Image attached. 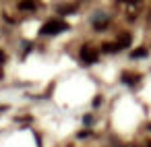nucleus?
<instances>
[{"mask_svg":"<svg viewBox=\"0 0 151 147\" xmlns=\"http://www.w3.org/2000/svg\"><path fill=\"white\" fill-rule=\"evenodd\" d=\"M35 0H21V2H19V9L21 11H35Z\"/></svg>","mask_w":151,"mask_h":147,"instance_id":"4","label":"nucleus"},{"mask_svg":"<svg viewBox=\"0 0 151 147\" xmlns=\"http://www.w3.org/2000/svg\"><path fill=\"white\" fill-rule=\"evenodd\" d=\"M75 11V6H62L60 9V13H73Z\"/></svg>","mask_w":151,"mask_h":147,"instance_id":"9","label":"nucleus"},{"mask_svg":"<svg viewBox=\"0 0 151 147\" xmlns=\"http://www.w3.org/2000/svg\"><path fill=\"white\" fill-rule=\"evenodd\" d=\"M122 81H124L126 85H134V83L139 81V75H132V73H124V75H122Z\"/></svg>","mask_w":151,"mask_h":147,"instance_id":"5","label":"nucleus"},{"mask_svg":"<svg viewBox=\"0 0 151 147\" xmlns=\"http://www.w3.org/2000/svg\"><path fill=\"white\" fill-rule=\"evenodd\" d=\"M81 58H83L87 64H93V62H97L99 54H97V50H93V48H83V50H81Z\"/></svg>","mask_w":151,"mask_h":147,"instance_id":"2","label":"nucleus"},{"mask_svg":"<svg viewBox=\"0 0 151 147\" xmlns=\"http://www.w3.org/2000/svg\"><path fill=\"white\" fill-rule=\"evenodd\" d=\"M4 60H6V54H4L2 50H0V62H4Z\"/></svg>","mask_w":151,"mask_h":147,"instance_id":"10","label":"nucleus"},{"mask_svg":"<svg viewBox=\"0 0 151 147\" xmlns=\"http://www.w3.org/2000/svg\"><path fill=\"white\" fill-rule=\"evenodd\" d=\"M147 147H151V143H149V145H147Z\"/></svg>","mask_w":151,"mask_h":147,"instance_id":"12","label":"nucleus"},{"mask_svg":"<svg viewBox=\"0 0 151 147\" xmlns=\"http://www.w3.org/2000/svg\"><path fill=\"white\" fill-rule=\"evenodd\" d=\"M130 56H132V58H143V56H147V50H145V48H139V50L130 52Z\"/></svg>","mask_w":151,"mask_h":147,"instance_id":"8","label":"nucleus"},{"mask_svg":"<svg viewBox=\"0 0 151 147\" xmlns=\"http://www.w3.org/2000/svg\"><path fill=\"white\" fill-rule=\"evenodd\" d=\"M101 50H104V52H108V54H114V52H118L120 48H118V44H104V46H101Z\"/></svg>","mask_w":151,"mask_h":147,"instance_id":"7","label":"nucleus"},{"mask_svg":"<svg viewBox=\"0 0 151 147\" xmlns=\"http://www.w3.org/2000/svg\"><path fill=\"white\" fill-rule=\"evenodd\" d=\"M118 2H132V0H118Z\"/></svg>","mask_w":151,"mask_h":147,"instance_id":"11","label":"nucleus"},{"mask_svg":"<svg viewBox=\"0 0 151 147\" xmlns=\"http://www.w3.org/2000/svg\"><path fill=\"white\" fill-rule=\"evenodd\" d=\"M116 44H118V48H126V46H130V35H128V33H122V35L118 37Z\"/></svg>","mask_w":151,"mask_h":147,"instance_id":"6","label":"nucleus"},{"mask_svg":"<svg viewBox=\"0 0 151 147\" xmlns=\"http://www.w3.org/2000/svg\"><path fill=\"white\" fill-rule=\"evenodd\" d=\"M66 29H68V25H66L64 21L52 19V21H48V23L42 25V35H58V33H62V31H66Z\"/></svg>","mask_w":151,"mask_h":147,"instance_id":"1","label":"nucleus"},{"mask_svg":"<svg viewBox=\"0 0 151 147\" xmlns=\"http://www.w3.org/2000/svg\"><path fill=\"white\" fill-rule=\"evenodd\" d=\"M108 25H110L108 15H95V19H93V27L95 29H106Z\"/></svg>","mask_w":151,"mask_h":147,"instance_id":"3","label":"nucleus"}]
</instances>
